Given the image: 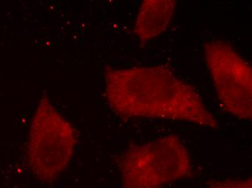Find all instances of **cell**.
<instances>
[{
	"label": "cell",
	"mask_w": 252,
	"mask_h": 188,
	"mask_svg": "<svg viewBox=\"0 0 252 188\" xmlns=\"http://www.w3.org/2000/svg\"><path fill=\"white\" fill-rule=\"evenodd\" d=\"M104 91L114 111L126 118L161 119L218 128L215 116L188 83L164 66L112 69Z\"/></svg>",
	"instance_id": "1"
},
{
	"label": "cell",
	"mask_w": 252,
	"mask_h": 188,
	"mask_svg": "<svg viewBox=\"0 0 252 188\" xmlns=\"http://www.w3.org/2000/svg\"><path fill=\"white\" fill-rule=\"evenodd\" d=\"M74 147L71 125L43 96L32 119L28 143V161L33 175L44 183L55 181L68 166Z\"/></svg>",
	"instance_id": "2"
},
{
	"label": "cell",
	"mask_w": 252,
	"mask_h": 188,
	"mask_svg": "<svg viewBox=\"0 0 252 188\" xmlns=\"http://www.w3.org/2000/svg\"><path fill=\"white\" fill-rule=\"evenodd\" d=\"M120 170L124 188H161L190 173V157L178 137L166 136L127 150Z\"/></svg>",
	"instance_id": "3"
},
{
	"label": "cell",
	"mask_w": 252,
	"mask_h": 188,
	"mask_svg": "<svg viewBox=\"0 0 252 188\" xmlns=\"http://www.w3.org/2000/svg\"><path fill=\"white\" fill-rule=\"evenodd\" d=\"M204 56L217 96L223 107L237 118L252 120V70L250 64L227 41L207 43Z\"/></svg>",
	"instance_id": "4"
},
{
	"label": "cell",
	"mask_w": 252,
	"mask_h": 188,
	"mask_svg": "<svg viewBox=\"0 0 252 188\" xmlns=\"http://www.w3.org/2000/svg\"><path fill=\"white\" fill-rule=\"evenodd\" d=\"M175 7L173 0L143 1L135 24V34L142 42H147L163 33L171 22Z\"/></svg>",
	"instance_id": "5"
},
{
	"label": "cell",
	"mask_w": 252,
	"mask_h": 188,
	"mask_svg": "<svg viewBox=\"0 0 252 188\" xmlns=\"http://www.w3.org/2000/svg\"><path fill=\"white\" fill-rule=\"evenodd\" d=\"M211 188H252V179L247 180H227L210 182Z\"/></svg>",
	"instance_id": "6"
}]
</instances>
